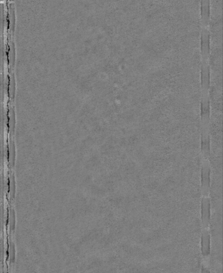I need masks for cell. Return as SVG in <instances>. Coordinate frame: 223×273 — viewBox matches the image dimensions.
<instances>
[{"label":"cell","mask_w":223,"mask_h":273,"mask_svg":"<svg viewBox=\"0 0 223 273\" xmlns=\"http://www.w3.org/2000/svg\"></svg>","instance_id":"obj_4"},{"label":"cell","mask_w":223,"mask_h":273,"mask_svg":"<svg viewBox=\"0 0 223 273\" xmlns=\"http://www.w3.org/2000/svg\"><path fill=\"white\" fill-rule=\"evenodd\" d=\"M211 19L210 0H201V21L202 30H209Z\"/></svg>","instance_id":"obj_2"},{"label":"cell","mask_w":223,"mask_h":273,"mask_svg":"<svg viewBox=\"0 0 223 273\" xmlns=\"http://www.w3.org/2000/svg\"><path fill=\"white\" fill-rule=\"evenodd\" d=\"M201 213L202 229L209 228L211 219V200L210 196H202Z\"/></svg>","instance_id":"obj_3"},{"label":"cell","mask_w":223,"mask_h":273,"mask_svg":"<svg viewBox=\"0 0 223 273\" xmlns=\"http://www.w3.org/2000/svg\"><path fill=\"white\" fill-rule=\"evenodd\" d=\"M211 188V166L210 160H202V196H210Z\"/></svg>","instance_id":"obj_1"}]
</instances>
